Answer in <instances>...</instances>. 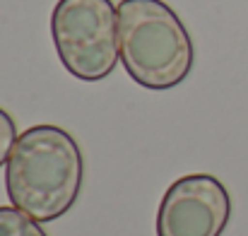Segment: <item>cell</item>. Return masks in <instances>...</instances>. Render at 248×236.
<instances>
[{"mask_svg": "<svg viewBox=\"0 0 248 236\" xmlns=\"http://www.w3.org/2000/svg\"><path fill=\"white\" fill-rule=\"evenodd\" d=\"M17 138H19V135H17V128H15L12 116H10L5 109H0V166L7 164L10 152H12Z\"/></svg>", "mask_w": 248, "mask_h": 236, "instance_id": "obj_6", "label": "cell"}, {"mask_svg": "<svg viewBox=\"0 0 248 236\" xmlns=\"http://www.w3.org/2000/svg\"><path fill=\"white\" fill-rule=\"evenodd\" d=\"M232 217L224 183L210 173H188L166 188L157 210V236H222Z\"/></svg>", "mask_w": 248, "mask_h": 236, "instance_id": "obj_4", "label": "cell"}, {"mask_svg": "<svg viewBox=\"0 0 248 236\" xmlns=\"http://www.w3.org/2000/svg\"><path fill=\"white\" fill-rule=\"evenodd\" d=\"M84 181L82 150L58 126L27 128L5 164V188L15 207L36 222H56L80 198Z\"/></svg>", "mask_w": 248, "mask_h": 236, "instance_id": "obj_1", "label": "cell"}, {"mask_svg": "<svg viewBox=\"0 0 248 236\" xmlns=\"http://www.w3.org/2000/svg\"><path fill=\"white\" fill-rule=\"evenodd\" d=\"M118 46L125 73L145 89H171L193 70V39L164 0H121Z\"/></svg>", "mask_w": 248, "mask_h": 236, "instance_id": "obj_2", "label": "cell"}, {"mask_svg": "<svg viewBox=\"0 0 248 236\" xmlns=\"http://www.w3.org/2000/svg\"><path fill=\"white\" fill-rule=\"evenodd\" d=\"M0 236H48L44 227L19 207H0Z\"/></svg>", "mask_w": 248, "mask_h": 236, "instance_id": "obj_5", "label": "cell"}, {"mask_svg": "<svg viewBox=\"0 0 248 236\" xmlns=\"http://www.w3.org/2000/svg\"><path fill=\"white\" fill-rule=\"evenodd\" d=\"M51 34L58 58L73 78L99 82L116 70L121 58L118 7L111 0H58Z\"/></svg>", "mask_w": 248, "mask_h": 236, "instance_id": "obj_3", "label": "cell"}]
</instances>
